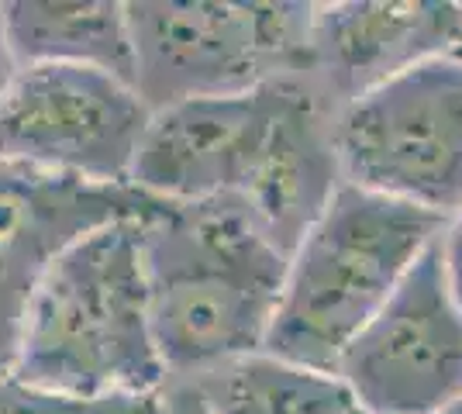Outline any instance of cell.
Segmentation results:
<instances>
[{
	"label": "cell",
	"instance_id": "1",
	"mask_svg": "<svg viewBox=\"0 0 462 414\" xmlns=\"http://www.w3.org/2000/svg\"><path fill=\"white\" fill-rule=\"evenodd\" d=\"M142 259L166 373L263 353L290 256L245 200H159L142 217Z\"/></svg>",
	"mask_w": 462,
	"mask_h": 414
},
{
	"label": "cell",
	"instance_id": "2",
	"mask_svg": "<svg viewBox=\"0 0 462 414\" xmlns=\"http://www.w3.org/2000/svg\"><path fill=\"white\" fill-rule=\"evenodd\" d=\"M11 373L83 397L155 394L162 387L142 217L104 225L59 253L28 304Z\"/></svg>",
	"mask_w": 462,
	"mask_h": 414
},
{
	"label": "cell",
	"instance_id": "3",
	"mask_svg": "<svg viewBox=\"0 0 462 414\" xmlns=\"http://www.w3.org/2000/svg\"><path fill=\"white\" fill-rule=\"evenodd\" d=\"M442 228L445 217L342 179L290 253L263 353L335 370Z\"/></svg>",
	"mask_w": 462,
	"mask_h": 414
},
{
	"label": "cell",
	"instance_id": "4",
	"mask_svg": "<svg viewBox=\"0 0 462 414\" xmlns=\"http://www.w3.org/2000/svg\"><path fill=\"white\" fill-rule=\"evenodd\" d=\"M331 142L346 183L448 221L462 211V60H424L348 100Z\"/></svg>",
	"mask_w": 462,
	"mask_h": 414
},
{
	"label": "cell",
	"instance_id": "5",
	"mask_svg": "<svg viewBox=\"0 0 462 414\" xmlns=\"http://www.w3.org/2000/svg\"><path fill=\"white\" fill-rule=\"evenodd\" d=\"M310 18L304 4H128L135 90L149 111L252 90L276 79V66L310 56Z\"/></svg>",
	"mask_w": 462,
	"mask_h": 414
},
{
	"label": "cell",
	"instance_id": "6",
	"mask_svg": "<svg viewBox=\"0 0 462 414\" xmlns=\"http://www.w3.org/2000/svg\"><path fill=\"white\" fill-rule=\"evenodd\" d=\"M149 104L87 66H18L0 97V166L94 187H132Z\"/></svg>",
	"mask_w": 462,
	"mask_h": 414
},
{
	"label": "cell",
	"instance_id": "7",
	"mask_svg": "<svg viewBox=\"0 0 462 414\" xmlns=\"http://www.w3.org/2000/svg\"><path fill=\"white\" fill-rule=\"evenodd\" d=\"M300 94L297 83L276 77L242 94L159 107L142 138L132 187L166 204L242 198Z\"/></svg>",
	"mask_w": 462,
	"mask_h": 414
},
{
	"label": "cell",
	"instance_id": "8",
	"mask_svg": "<svg viewBox=\"0 0 462 414\" xmlns=\"http://www.w3.org/2000/svg\"><path fill=\"white\" fill-rule=\"evenodd\" d=\"M335 373L369 414H431L462 397V311L445 287L439 242L348 342Z\"/></svg>",
	"mask_w": 462,
	"mask_h": 414
},
{
	"label": "cell",
	"instance_id": "9",
	"mask_svg": "<svg viewBox=\"0 0 462 414\" xmlns=\"http://www.w3.org/2000/svg\"><path fill=\"white\" fill-rule=\"evenodd\" d=\"M135 187H94L0 166V376L14 370L21 325L62 249L104 225L155 211Z\"/></svg>",
	"mask_w": 462,
	"mask_h": 414
},
{
	"label": "cell",
	"instance_id": "10",
	"mask_svg": "<svg viewBox=\"0 0 462 414\" xmlns=\"http://www.w3.org/2000/svg\"><path fill=\"white\" fill-rule=\"evenodd\" d=\"M462 39L456 4H335L310 18V56L328 66L348 100L435 56Z\"/></svg>",
	"mask_w": 462,
	"mask_h": 414
},
{
	"label": "cell",
	"instance_id": "11",
	"mask_svg": "<svg viewBox=\"0 0 462 414\" xmlns=\"http://www.w3.org/2000/svg\"><path fill=\"white\" fill-rule=\"evenodd\" d=\"M14 66H87L135 87V45L128 4L117 0H14L0 4Z\"/></svg>",
	"mask_w": 462,
	"mask_h": 414
},
{
	"label": "cell",
	"instance_id": "12",
	"mask_svg": "<svg viewBox=\"0 0 462 414\" xmlns=\"http://www.w3.org/2000/svg\"><path fill=\"white\" fill-rule=\"evenodd\" d=\"M197 400L208 414H369L335 370L270 353L211 370L197 387Z\"/></svg>",
	"mask_w": 462,
	"mask_h": 414
},
{
	"label": "cell",
	"instance_id": "13",
	"mask_svg": "<svg viewBox=\"0 0 462 414\" xmlns=\"http://www.w3.org/2000/svg\"><path fill=\"white\" fill-rule=\"evenodd\" d=\"M0 414H170V397L155 394H104L83 397L24 383L14 373L0 376Z\"/></svg>",
	"mask_w": 462,
	"mask_h": 414
},
{
	"label": "cell",
	"instance_id": "14",
	"mask_svg": "<svg viewBox=\"0 0 462 414\" xmlns=\"http://www.w3.org/2000/svg\"><path fill=\"white\" fill-rule=\"evenodd\" d=\"M439 262H442L448 297L462 311V211H456L445 221L442 235H439Z\"/></svg>",
	"mask_w": 462,
	"mask_h": 414
},
{
	"label": "cell",
	"instance_id": "15",
	"mask_svg": "<svg viewBox=\"0 0 462 414\" xmlns=\"http://www.w3.org/2000/svg\"><path fill=\"white\" fill-rule=\"evenodd\" d=\"M14 73H18V66L11 60V49H7V39H4V21H0V97H4V90H7Z\"/></svg>",
	"mask_w": 462,
	"mask_h": 414
},
{
	"label": "cell",
	"instance_id": "16",
	"mask_svg": "<svg viewBox=\"0 0 462 414\" xmlns=\"http://www.w3.org/2000/svg\"><path fill=\"white\" fill-rule=\"evenodd\" d=\"M170 414H208L204 411V404L197 400V394L187 400V404H176V400H170Z\"/></svg>",
	"mask_w": 462,
	"mask_h": 414
},
{
	"label": "cell",
	"instance_id": "17",
	"mask_svg": "<svg viewBox=\"0 0 462 414\" xmlns=\"http://www.w3.org/2000/svg\"><path fill=\"white\" fill-rule=\"evenodd\" d=\"M431 414H462V397H456V400H448V404H442L439 411H431Z\"/></svg>",
	"mask_w": 462,
	"mask_h": 414
},
{
	"label": "cell",
	"instance_id": "18",
	"mask_svg": "<svg viewBox=\"0 0 462 414\" xmlns=\"http://www.w3.org/2000/svg\"><path fill=\"white\" fill-rule=\"evenodd\" d=\"M452 52H456V56H459V60H462V39H459V45H456V49H452Z\"/></svg>",
	"mask_w": 462,
	"mask_h": 414
}]
</instances>
